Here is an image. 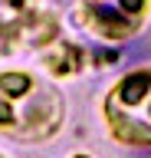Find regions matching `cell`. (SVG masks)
I'll return each instance as SVG.
<instances>
[{"mask_svg": "<svg viewBox=\"0 0 151 158\" xmlns=\"http://www.w3.org/2000/svg\"><path fill=\"white\" fill-rule=\"evenodd\" d=\"M66 122V99L59 86L33 69H0V135L40 145L59 135Z\"/></svg>", "mask_w": 151, "mask_h": 158, "instance_id": "6da1fadb", "label": "cell"}, {"mask_svg": "<svg viewBox=\"0 0 151 158\" xmlns=\"http://www.w3.org/2000/svg\"><path fill=\"white\" fill-rule=\"evenodd\" d=\"M109 138L125 148H151V63L121 73L102 99Z\"/></svg>", "mask_w": 151, "mask_h": 158, "instance_id": "7a4b0ae2", "label": "cell"}, {"mask_svg": "<svg viewBox=\"0 0 151 158\" xmlns=\"http://www.w3.org/2000/svg\"><path fill=\"white\" fill-rule=\"evenodd\" d=\"M79 23L105 43H125L145 33L151 0H76Z\"/></svg>", "mask_w": 151, "mask_h": 158, "instance_id": "3957f363", "label": "cell"}, {"mask_svg": "<svg viewBox=\"0 0 151 158\" xmlns=\"http://www.w3.org/2000/svg\"><path fill=\"white\" fill-rule=\"evenodd\" d=\"M69 158H92V155H85V152H76V155H69Z\"/></svg>", "mask_w": 151, "mask_h": 158, "instance_id": "277c9868", "label": "cell"}, {"mask_svg": "<svg viewBox=\"0 0 151 158\" xmlns=\"http://www.w3.org/2000/svg\"><path fill=\"white\" fill-rule=\"evenodd\" d=\"M0 158H7V155H3V152H0Z\"/></svg>", "mask_w": 151, "mask_h": 158, "instance_id": "5b68a950", "label": "cell"}]
</instances>
